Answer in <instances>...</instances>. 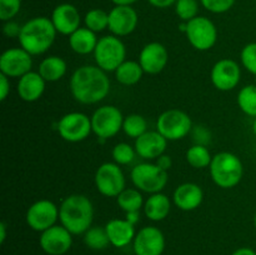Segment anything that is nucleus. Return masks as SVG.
Wrapping results in <instances>:
<instances>
[{
  "label": "nucleus",
  "mask_w": 256,
  "mask_h": 255,
  "mask_svg": "<svg viewBox=\"0 0 256 255\" xmlns=\"http://www.w3.org/2000/svg\"><path fill=\"white\" fill-rule=\"evenodd\" d=\"M156 164L159 165L162 169L166 170V172H169V169H172V158L169 156V155H165L162 154V156H159L156 159Z\"/></svg>",
  "instance_id": "nucleus-41"
},
{
  "label": "nucleus",
  "mask_w": 256,
  "mask_h": 255,
  "mask_svg": "<svg viewBox=\"0 0 256 255\" xmlns=\"http://www.w3.org/2000/svg\"><path fill=\"white\" fill-rule=\"evenodd\" d=\"M92 54L100 69L106 72H115V70L126 60V48L119 36L105 35L99 39Z\"/></svg>",
  "instance_id": "nucleus-6"
},
{
  "label": "nucleus",
  "mask_w": 256,
  "mask_h": 255,
  "mask_svg": "<svg viewBox=\"0 0 256 255\" xmlns=\"http://www.w3.org/2000/svg\"><path fill=\"white\" fill-rule=\"evenodd\" d=\"M186 162L190 166L195 169H205L212 164V155L210 154L209 149L202 144H195L186 150Z\"/></svg>",
  "instance_id": "nucleus-29"
},
{
  "label": "nucleus",
  "mask_w": 256,
  "mask_h": 255,
  "mask_svg": "<svg viewBox=\"0 0 256 255\" xmlns=\"http://www.w3.org/2000/svg\"><path fill=\"white\" fill-rule=\"evenodd\" d=\"M192 129V118L180 109L166 110L160 114L156 120V130L168 142L184 139L190 134Z\"/></svg>",
  "instance_id": "nucleus-7"
},
{
  "label": "nucleus",
  "mask_w": 256,
  "mask_h": 255,
  "mask_svg": "<svg viewBox=\"0 0 256 255\" xmlns=\"http://www.w3.org/2000/svg\"><path fill=\"white\" fill-rule=\"evenodd\" d=\"M122 132L132 139H138L148 132V122L145 118L140 114H130L124 118Z\"/></svg>",
  "instance_id": "nucleus-31"
},
{
  "label": "nucleus",
  "mask_w": 256,
  "mask_h": 255,
  "mask_svg": "<svg viewBox=\"0 0 256 255\" xmlns=\"http://www.w3.org/2000/svg\"><path fill=\"white\" fill-rule=\"evenodd\" d=\"M135 155H138L136 150L128 142H119L112 150V160L120 166L122 165H129L130 162H134Z\"/></svg>",
  "instance_id": "nucleus-34"
},
{
  "label": "nucleus",
  "mask_w": 256,
  "mask_h": 255,
  "mask_svg": "<svg viewBox=\"0 0 256 255\" xmlns=\"http://www.w3.org/2000/svg\"><path fill=\"white\" fill-rule=\"evenodd\" d=\"M144 70L139 62L134 60H125L116 70H115V79L118 82L125 86H132L138 84L142 79Z\"/></svg>",
  "instance_id": "nucleus-27"
},
{
  "label": "nucleus",
  "mask_w": 256,
  "mask_h": 255,
  "mask_svg": "<svg viewBox=\"0 0 256 255\" xmlns=\"http://www.w3.org/2000/svg\"><path fill=\"white\" fill-rule=\"evenodd\" d=\"M124 118L120 109L114 105H102L92 115V132L100 140H108L122 130Z\"/></svg>",
  "instance_id": "nucleus-8"
},
{
  "label": "nucleus",
  "mask_w": 256,
  "mask_h": 255,
  "mask_svg": "<svg viewBox=\"0 0 256 255\" xmlns=\"http://www.w3.org/2000/svg\"><path fill=\"white\" fill-rule=\"evenodd\" d=\"M254 84L256 85V76H255V82H254Z\"/></svg>",
  "instance_id": "nucleus-49"
},
{
  "label": "nucleus",
  "mask_w": 256,
  "mask_h": 255,
  "mask_svg": "<svg viewBox=\"0 0 256 255\" xmlns=\"http://www.w3.org/2000/svg\"><path fill=\"white\" fill-rule=\"evenodd\" d=\"M39 244L45 254L64 255L72 248V234L62 224L54 225L40 232Z\"/></svg>",
  "instance_id": "nucleus-16"
},
{
  "label": "nucleus",
  "mask_w": 256,
  "mask_h": 255,
  "mask_svg": "<svg viewBox=\"0 0 256 255\" xmlns=\"http://www.w3.org/2000/svg\"><path fill=\"white\" fill-rule=\"evenodd\" d=\"M85 28L94 32H104L109 26V12L102 9H92L84 16Z\"/></svg>",
  "instance_id": "nucleus-33"
},
{
  "label": "nucleus",
  "mask_w": 256,
  "mask_h": 255,
  "mask_svg": "<svg viewBox=\"0 0 256 255\" xmlns=\"http://www.w3.org/2000/svg\"><path fill=\"white\" fill-rule=\"evenodd\" d=\"M185 35L194 49L199 52H206L216 44L218 29L209 18L198 15L196 18L186 22Z\"/></svg>",
  "instance_id": "nucleus-9"
},
{
  "label": "nucleus",
  "mask_w": 256,
  "mask_h": 255,
  "mask_svg": "<svg viewBox=\"0 0 256 255\" xmlns=\"http://www.w3.org/2000/svg\"><path fill=\"white\" fill-rule=\"evenodd\" d=\"M58 132L65 142H84L92 132V118L80 112H68L58 122Z\"/></svg>",
  "instance_id": "nucleus-11"
},
{
  "label": "nucleus",
  "mask_w": 256,
  "mask_h": 255,
  "mask_svg": "<svg viewBox=\"0 0 256 255\" xmlns=\"http://www.w3.org/2000/svg\"><path fill=\"white\" fill-rule=\"evenodd\" d=\"M252 132L256 136V118H254V122H252Z\"/></svg>",
  "instance_id": "nucleus-47"
},
{
  "label": "nucleus",
  "mask_w": 256,
  "mask_h": 255,
  "mask_svg": "<svg viewBox=\"0 0 256 255\" xmlns=\"http://www.w3.org/2000/svg\"><path fill=\"white\" fill-rule=\"evenodd\" d=\"M5 239H6V224L0 222V242L4 244Z\"/></svg>",
  "instance_id": "nucleus-46"
},
{
  "label": "nucleus",
  "mask_w": 256,
  "mask_h": 255,
  "mask_svg": "<svg viewBox=\"0 0 256 255\" xmlns=\"http://www.w3.org/2000/svg\"><path fill=\"white\" fill-rule=\"evenodd\" d=\"M204 192L202 186L195 182H184L175 189L172 202L182 212H192L202 204Z\"/></svg>",
  "instance_id": "nucleus-21"
},
{
  "label": "nucleus",
  "mask_w": 256,
  "mask_h": 255,
  "mask_svg": "<svg viewBox=\"0 0 256 255\" xmlns=\"http://www.w3.org/2000/svg\"><path fill=\"white\" fill-rule=\"evenodd\" d=\"M138 22H139V16L134 8L115 5L109 12L108 29L115 36H128L136 29Z\"/></svg>",
  "instance_id": "nucleus-17"
},
{
  "label": "nucleus",
  "mask_w": 256,
  "mask_h": 255,
  "mask_svg": "<svg viewBox=\"0 0 256 255\" xmlns=\"http://www.w3.org/2000/svg\"><path fill=\"white\" fill-rule=\"evenodd\" d=\"M10 78L0 72V100H6L8 95L10 94Z\"/></svg>",
  "instance_id": "nucleus-40"
},
{
  "label": "nucleus",
  "mask_w": 256,
  "mask_h": 255,
  "mask_svg": "<svg viewBox=\"0 0 256 255\" xmlns=\"http://www.w3.org/2000/svg\"><path fill=\"white\" fill-rule=\"evenodd\" d=\"M238 105L248 116L256 118V85L250 84L242 88L238 94Z\"/></svg>",
  "instance_id": "nucleus-30"
},
{
  "label": "nucleus",
  "mask_w": 256,
  "mask_h": 255,
  "mask_svg": "<svg viewBox=\"0 0 256 255\" xmlns=\"http://www.w3.org/2000/svg\"><path fill=\"white\" fill-rule=\"evenodd\" d=\"M116 202L120 209L125 212H140L142 208H144V198L142 192L136 188H130L124 189L116 196Z\"/></svg>",
  "instance_id": "nucleus-28"
},
{
  "label": "nucleus",
  "mask_w": 256,
  "mask_h": 255,
  "mask_svg": "<svg viewBox=\"0 0 256 255\" xmlns=\"http://www.w3.org/2000/svg\"><path fill=\"white\" fill-rule=\"evenodd\" d=\"M212 182L222 189L235 188L242 179L244 165L238 155L230 152H218L209 166Z\"/></svg>",
  "instance_id": "nucleus-4"
},
{
  "label": "nucleus",
  "mask_w": 256,
  "mask_h": 255,
  "mask_svg": "<svg viewBox=\"0 0 256 255\" xmlns=\"http://www.w3.org/2000/svg\"><path fill=\"white\" fill-rule=\"evenodd\" d=\"M254 226H255V230H256V212H255V215H254Z\"/></svg>",
  "instance_id": "nucleus-48"
},
{
  "label": "nucleus",
  "mask_w": 256,
  "mask_h": 255,
  "mask_svg": "<svg viewBox=\"0 0 256 255\" xmlns=\"http://www.w3.org/2000/svg\"><path fill=\"white\" fill-rule=\"evenodd\" d=\"M84 242L92 250H104L110 244L105 226H92L84 234Z\"/></svg>",
  "instance_id": "nucleus-32"
},
{
  "label": "nucleus",
  "mask_w": 256,
  "mask_h": 255,
  "mask_svg": "<svg viewBox=\"0 0 256 255\" xmlns=\"http://www.w3.org/2000/svg\"><path fill=\"white\" fill-rule=\"evenodd\" d=\"M138 0H112V2H114V5H122V6H132Z\"/></svg>",
  "instance_id": "nucleus-45"
},
{
  "label": "nucleus",
  "mask_w": 256,
  "mask_h": 255,
  "mask_svg": "<svg viewBox=\"0 0 256 255\" xmlns=\"http://www.w3.org/2000/svg\"><path fill=\"white\" fill-rule=\"evenodd\" d=\"M105 230L109 236L110 245L115 248H125L134 242L136 235L135 225L126 219H112L105 225Z\"/></svg>",
  "instance_id": "nucleus-23"
},
{
  "label": "nucleus",
  "mask_w": 256,
  "mask_h": 255,
  "mask_svg": "<svg viewBox=\"0 0 256 255\" xmlns=\"http://www.w3.org/2000/svg\"><path fill=\"white\" fill-rule=\"evenodd\" d=\"M125 219L128 220V222H130L132 224L136 225V222H139V218H140V214L139 212H125Z\"/></svg>",
  "instance_id": "nucleus-44"
},
{
  "label": "nucleus",
  "mask_w": 256,
  "mask_h": 255,
  "mask_svg": "<svg viewBox=\"0 0 256 255\" xmlns=\"http://www.w3.org/2000/svg\"><path fill=\"white\" fill-rule=\"evenodd\" d=\"M202 6L210 12L214 14H222L226 12L234 6L235 0H200Z\"/></svg>",
  "instance_id": "nucleus-38"
},
{
  "label": "nucleus",
  "mask_w": 256,
  "mask_h": 255,
  "mask_svg": "<svg viewBox=\"0 0 256 255\" xmlns=\"http://www.w3.org/2000/svg\"><path fill=\"white\" fill-rule=\"evenodd\" d=\"M232 255H256V252L252 248H239V249L235 250Z\"/></svg>",
  "instance_id": "nucleus-43"
},
{
  "label": "nucleus",
  "mask_w": 256,
  "mask_h": 255,
  "mask_svg": "<svg viewBox=\"0 0 256 255\" xmlns=\"http://www.w3.org/2000/svg\"><path fill=\"white\" fill-rule=\"evenodd\" d=\"M130 179L140 192L155 194L165 189L169 175L166 170L162 169L156 162H140L132 169Z\"/></svg>",
  "instance_id": "nucleus-5"
},
{
  "label": "nucleus",
  "mask_w": 256,
  "mask_h": 255,
  "mask_svg": "<svg viewBox=\"0 0 256 255\" xmlns=\"http://www.w3.org/2000/svg\"><path fill=\"white\" fill-rule=\"evenodd\" d=\"M22 8V0H0V20L9 22L16 16Z\"/></svg>",
  "instance_id": "nucleus-37"
},
{
  "label": "nucleus",
  "mask_w": 256,
  "mask_h": 255,
  "mask_svg": "<svg viewBox=\"0 0 256 255\" xmlns=\"http://www.w3.org/2000/svg\"><path fill=\"white\" fill-rule=\"evenodd\" d=\"M95 186L98 192L106 198H116L126 189V180L120 165L116 162H104L95 172Z\"/></svg>",
  "instance_id": "nucleus-10"
},
{
  "label": "nucleus",
  "mask_w": 256,
  "mask_h": 255,
  "mask_svg": "<svg viewBox=\"0 0 256 255\" xmlns=\"http://www.w3.org/2000/svg\"><path fill=\"white\" fill-rule=\"evenodd\" d=\"M175 12L182 22H190L198 16L199 12V2L198 0H176Z\"/></svg>",
  "instance_id": "nucleus-35"
},
{
  "label": "nucleus",
  "mask_w": 256,
  "mask_h": 255,
  "mask_svg": "<svg viewBox=\"0 0 256 255\" xmlns=\"http://www.w3.org/2000/svg\"><path fill=\"white\" fill-rule=\"evenodd\" d=\"M212 85L220 92H230L239 85L242 80L240 65L232 59H220L210 72Z\"/></svg>",
  "instance_id": "nucleus-13"
},
{
  "label": "nucleus",
  "mask_w": 256,
  "mask_h": 255,
  "mask_svg": "<svg viewBox=\"0 0 256 255\" xmlns=\"http://www.w3.org/2000/svg\"><path fill=\"white\" fill-rule=\"evenodd\" d=\"M144 214L152 222H162L166 219L172 210V202L170 198L164 192H155L150 194V196L144 202Z\"/></svg>",
  "instance_id": "nucleus-24"
},
{
  "label": "nucleus",
  "mask_w": 256,
  "mask_h": 255,
  "mask_svg": "<svg viewBox=\"0 0 256 255\" xmlns=\"http://www.w3.org/2000/svg\"><path fill=\"white\" fill-rule=\"evenodd\" d=\"M46 86V82L39 74V72H29L19 78L16 84V92L20 99L26 102H34L42 96Z\"/></svg>",
  "instance_id": "nucleus-22"
},
{
  "label": "nucleus",
  "mask_w": 256,
  "mask_h": 255,
  "mask_svg": "<svg viewBox=\"0 0 256 255\" xmlns=\"http://www.w3.org/2000/svg\"><path fill=\"white\" fill-rule=\"evenodd\" d=\"M168 146V140L158 130H150L135 139V150L136 154L144 160H156L165 152Z\"/></svg>",
  "instance_id": "nucleus-20"
},
{
  "label": "nucleus",
  "mask_w": 256,
  "mask_h": 255,
  "mask_svg": "<svg viewBox=\"0 0 256 255\" xmlns=\"http://www.w3.org/2000/svg\"><path fill=\"white\" fill-rule=\"evenodd\" d=\"M59 220L72 235L85 234L94 220L92 202L82 194L69 195L60 204Z\"/></svg>",
  "instance_id": "nucleus-2"
},
{
  "label": "nucleus",
  "mask_w": 256,
  "mask_h": 255,
  "mask_svg": "<svg viewBox=\"0 0 256 255\" xmlns=\"http://www.w3.org/2000/svg\"><path fill=\"white\" fill-rule=\"evenodd\" d=\"M70 92L80 104H98L109 95L110 79L98 65H82L70 78Z\"/></svg>",
  "instance_id": "nucleus-1"
},
{
  "label": "nucleus",
  "mask_w": 256,
  "mask_h": 255,
  "mask_svg": "<svg viewBox=\"0 0 256 255\" xmlns=\"http://www.w3.org/2000/svg\"><path fill=\"white\" fill-rule=\"evenodd\" d=\"M242 65L254 76H256V42H249L245 45L240 52Z\"/></svg>",
  "instance_id": "nucleus-36"
},
{
  "label": "nucleus",
  "mask_w": 256,
  "mask_h": 255,
  "mask_svg": "<svg viewBox=\"0 0 256 255\" xmlns=\"http://www.w3.org/2000/svg\"><path fill=\"white\" fill-rule=\"evenodd\" d=\"M98 42L99 39L96 38V32H92L88 28L80 26L69 36L70 48L72 52L79 55H88L94 52Z\"/></svg>",
  "instance_id": "nucleus-25"
},
{
  "label": "nucleus",
  "mask_w": 256,
  "mask_h": 255,
  "mask_svg": "<svg viewBox=\"0 0 256 255\" xmlns=\"http://www.w3.org/2000/svg\"><path fill=\"white\" fill-rule=\"evenodd\" d=\"M20 32H22V25L12 20L5 22V24L2 25V32L6 38H19Z\"/></svg>",
  "instance_id": "nucleus-39"
},
{
  "label": "nucleus",
  "mask_w": 256,
  "mask_h": 255,
  "mask_svg": "<svg viewBox=\"0 0 256 255\" xmlns=\"http://www.w3.org/2000/svg\"><path fill=\"white\" fill-rule=\"evenodd\" d=\"M38 72L46 82H55L65 76L68 72V65L62 58L58 55H50L42 60Z\"/></svg>",
  "instance_id": "nucleus-26"
},
{
  "label": "nucleus",
  "mask_w": 256,
  "mask_h": 255,
  "mask_svg": "<svg viewBox=\"0 0 256 255\" xmlns=\"http://www.w3.org/2000/svg\"><path fill=\"white\" fill-rule=\"evenodd\" d=\"M52 22L58 34L70 35L76 32L82 24V16L76 8L69 2H62L55 6L52 12Z\"/></svg>",
  "instance_id": "nucleus-19"
},
{
  "label": "nucleus",
  "mask_w": 256,
  "mask_h": 255,
  "mask_svg": "<svg viewBox=\"0 0 256 255\" xmlns=\"http://www.w3.org/2000/svg\"><path fill=\"white\" fill-rule=\"evenodd\" d=\"M56 30L52 19L46 16H35L22 25L19 44L30 55L45 54L54 44Z\"/></svg>",
  "instance_id": "nucleus-3"
},
{
  "label": "nucleus",
  "mask_w": 256,
  "mask_h": 255,
  "mask_svg": "<svg viewBox=\"0 0 256 255\" xmlns=\"http://www.w3.org/2000/svg\"><path fill=\"white\" fill-rule=\"evenodd\" d=\"M58 220H59V206L48 199L32 202L25 214V222L28 226L38 232H42L56 225Z\"/></svg>",
  "instance_id": "nucleus-12"
},
{
  "label": "nucleus",
  "mask_w": 256,
  "mask_h": 255,
  "mask_svg": "<svg viewBox=\"0 0 256 255\" xmlns=\"http://www.w3.org/2000/svg\"><path fill=\"white\" fill-rule=\"evenodd\" d=\"M138 62L142 65L145 74L156 75L166 68L169 62V52L162 42H152L142 48Z\"/></svg>",
  "instance_id": "nucleus-18"
},
{
  "label": "nucleus",
  "mask_w": 256,
  "mask_h": 255,
  "mask_svg": "<svg viewBox=\"0 0 256 255\" xmlns=\"http://www.w3.org/2000/svg\"><path fill=\"white\" fill-rule=\"evenodd\" d=\"M150 5L154 8H159V9H166V8L175 5L176 0H148Z\"/></svg>",
  "instance_id": "nucleus-42"
},
{
  "label": "nucleus",
  "mask_w": 256,
  "mask_h": 255,
  "mask_svg": "<svg viewBox=\"0 0 256 255\" xmlns=\"http://www.w3.org/2000/svg\"><path fill=\"white\" fill-rule=\"evenodd\" d=\"M135 255H162L165 250V236L159 228L148 225L136 232L132 242Z\"/></svg>",
  "instance_id": "nucleus-15"
},
{
  "label": "nucleus",
  "mask_w": 256,
  "mask_h": 255,
  "mask_svg": "<svg viewBox=\"0 0 256 255\" xmlns=\"http://www.w3.org/2000/svg\"><path fill=\"white\" fill-rule=\"evenodd\" d=\"M32 55L22 48H10L0 56V72L8 78H22L32 72Z\"/></svg>",
  "instance_id": "nucleus-14"
}]
</instances>
